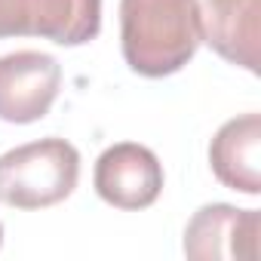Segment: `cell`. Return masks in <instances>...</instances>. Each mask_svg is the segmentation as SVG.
Returning <instances> with one entry per match:
<instances>
[{"label": "cell", "mask_w": 261, "mask_h": 261, "mask_svg": "<svg viewBox=\"0 0 261 261\" xmlns=\"http://www.w3.org/2000/svg\"><path fill=\"white\" fill-rule=\"evenodd\" d=\"M209 163L224 188L261 194V114L227 120L209 145Z\"/></svg>", "instance_id": "8"}, {"label": "cell", "mask_w": 261, "mask_h": 261, "mask_svg": "<svg viewBox=\"0 0 261 261\" xmlns=\"http://www.w3.org/2000/svg\"><path fill=\"white\" fill-rule=\"evenodd\" d=\"M95 194L123 212H139L157 203L163 191V166L157 154L136 142H120L101 151L92 175Z\"/></svg>", "instance_id": "5"}, {"label": "cell", "mask_w": 261, "mask_h": 261, "mask_svg": "<svg viewBox=\"0 0 261 261\" xmlns=\"http://www.w3.org/2000/svg\"><path fill=\"white\" fill-rule=\"evenodd\" d=\"M200 43V0H120V46L136 74H178Z\"/></svg>", "instance_id": "1"}, {"label": "cell", "mask_w": 261, "mask_h": 261, "mask_svg": "<svg viewBox=\"0 0 261 261\" xmlns=\"http://www.w3.org/2000/svg\"><path fill=\"white\" fill-rule=\"evenodd\" d=\"M0 243H4V224H0Z\"/></svg>", "instance_id": "9"}, {"label": "cell", "mask_w": 261, "mask_h": 261, "mask_svg": "<svg viewBox=\"0 0 261 261\" xmlns=\"http://www.w3.org/2000/svg\"><path fill=\"white\" fill-rule=\"evenodd\" d=\"M203 40L230 65L261 71V0H206L200 10Z\"/></svg>", "instance_id": "7"}, {"label": "cell", "mask_w": 261, "mask_h": 261, "mask_svg": "<svg viewBox=\"0 0 261 261\" xmlns=\"http://www.w3.org/2000/svg\"><path fill=\"white\" fill-rule=\"evenodd\" d=\"M101 31V0H0V40L43 37L83 46Z\"/></svg>", "instance_id": "3"}, {"label": "cell", "mask_w": 261, "mask_h": 261, "mask_svg": "<svg viewBox=\"0 0 261 261\" xmlns=\"http://www.w3.org/2000/svg\"><path fill=\"white\" fill-rule=\"evenodd\" d=\"M62 89V65L37 49L0 56V120L37 123L49 114Z\"/></svg>", "instance_id": "4"}, {"label": "cell", "mask_w": 261, "mask_h": 261, "mask_svg": "<svg viewBox=\"0 0 261 261\" xmlns=\"http://www.w3.org/2000/svg\"><path fill=\"white\" fill-rule=\"evenodd\" d=\"M261 215L258 209H237L227 203L203 206L185 227V255L197 261L215 258H258Z\"/></svg>", "instance_id": "6"}, {"label": "cell", "mask_w": 261, "mask_h": 261, "mask_svg": "<svg viewBox=\"0 0 261 261\" xmlns=\"http://www.w3.org/2000/svg\"><path fill=\"white\" fill-rule=\"evenodd\" d=\"M80 154L65 139H40L0 157V203L13 209H46L74 194Z\"/></svg>", "instance_id": "2"}]
</instances>
